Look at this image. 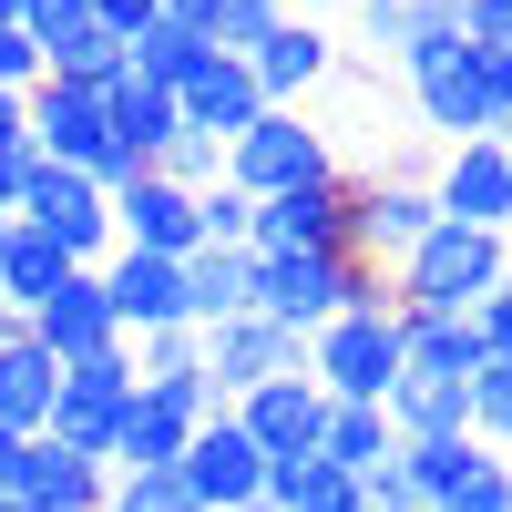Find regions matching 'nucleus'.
Here are the masks:
<instances>
[{"mask_svg": "<svg viewBox=\"0 0 512 512\" xmlns=\"http://www.w3.org/2000/svg\"><path fill=\"white\" fill-rule=\"evenodd\" d=\"M410 82V113L431 123L441 144H482V134H512V52L502 41H472V31H441L400 62Z\"/></svg>", "mask_w": 512, "mask_h": 512, "instance_id": "1", "label": "nucleus"}, {"mask_svg": "<svg viewBox=\"0 0 512 512\" xmlns=\"http://www.w3.org/2000/svg\"><path fill=\"white\" fill-rule=\"evenodd\" d=\"M512 277V236H482V226H431L400 267H390V308L400 318H472L482 297Z\"/></svg>", "mask_w": 512, "mask_h": 512, "instance_id": "2", "label": "nucleus"}, {"mask_svg": "<svg viewBox=\"0 0 512 512\" xmlns=\"http://www.w3.org/2000/svg\"><path fill=\"white\" fill-rule=\"evenodd\" d=\"M11 216H21L31 236H52L72 267H103V256H113V195H103L93 175H72V164H52V154H21Z\"/></svg>", "mask_w": 512, "mask_h": 512, "instance_id": "3", "label": "nucleus"}, {"mask_svg": "<svg viewBox=\"0 0 512 512\" xmlns=\"http://www.w3.org/2000/svg\"><path fill=\"white\" fill-rule=\"evenodd\" d=\"M21 113H31V154H52V164H72V175H93L103 195L144 175V164L113 144V113H103L93 82H31Z\"/></svg>", "mask_w": 512, "mask_h": 512, "instance_id": "4", "label": "nucleus"}, {"mask_svg": "<svg viewBox=\"0 0 512 512\" xmlns=\"http://www.w3.org/2000/svg\"><path fill=\"white\" fill-rule=\"evenodd\" d=\"M226 185L246 195V205H267V195H297V185H338V154H328V134L308 113H256L246 134L226 144Z\"/></svg>", "mask_w": 512, "mask_h": 512, "instance_id": "5", "label": "nucleus"}, {"mask_svg": "<svg viewBox=\"0 0 512 512\" xmlns=\"http://www.w3.org/2000/svg\"><path fill=\"white\" fill-rule=\"evenodd\" d=\"M308 379L328 400H359V410H379L400 390V308H349V318H328L318 338H308Z\"/></svg>", "mask_w": 512, "mask_h": 512, "instance_id": "6", "label": "nucleus"}, {"mask_svg": "<svg viewBox=\"0 0 512 512\" xmlns=\"http://www.w3.org/2000/svg\"><path fill=\"white\" fill-rule=\"evenodd\" d=\"M134 349H103V359H72L62 369V390H52V420H41V441H62L82 461H103L113 472V431H123V410H134Z\"/></svg>", "mask_w": 512, "mask_h": 512, "instance_id": "7", "label": "nucleus"}, {"mask_svg": "<svg viewBox=\"0 0 512 512\" xmlns=\"http://www.w3.org/2000/svg\"><path fill=\"white\" fill-rule=\"evenodd\" d=\"M441 226V205L420 175H349V256L369 267H400V256Z\"/></svg>", "mask_w": 512, "mask_h": 512, "instance_id": "8", "label": "nucleus"}, {"mask_svg": "<svg viewBox=\"0 0 512 512\" xmlns=\"http://www.w3.org/2000/svg\"><path fill=\"white\" fill-rule=\"evenodd\" d=\"M175 472H185L195 512H256V502H267V451L236 431V410H226V420H205V431L185 441Z\"/></svg>", "mask_w": 512, "mask_h": 512, "instance_id": "9", "label": "nucleus"}, {"mask_svg": "<svg viewBox=\"0 0 512 512\" xmlns=\"http://www.w3.org/2000/svg\"><path fill=\"white\" fill-rule=\"evenodd\" d=\"M246 72H256V93H267L277 113H308V93L338 72V41L318 31V21H297V11H277L267 31L246 41Z\"/></svg>", "mask_w": 512, "mask_h": 512, "instance_id": "10", "label": "nucleus"}, {"mask_svg": "<svg viewBox=\"0 0 512 512\" xmlns=\"http://www.w3.org/2000/svg\"><path fill=\"white\" fill-rule=\"evenodd\" d=\"M21 338L31 349H52L62 369L72 359H103V349H123V328H113V297H103V267H72L52 297H41V308L21 318Z\"/></svg>", "mask_w": 512, "mask_h": 512, "instance_id": "11", "label": "nucleus"}, {"mask_svg": "<svg viewBox=\"0 0 512 512\" xmlns=\"http://www.w3.org/2000/svg\"><path fill=\"white\" fill-rule=\"evenodd\" d=\"M431 205H441L451 226L512 236V154H502V134H482V144H451V154H441V175H431Z\"/></svg>", "mask_w": 512, "mask_h": 512, "instance_id": "12", "label": "nucleus"}, {"mask_svg": "<svg viewBox=\"0 0 512 512\" xmlns=\"http://www.w3.org/2000/svg\"><path fill=\"white\" fill-rule=\"evenodd\" d=\"M349 246V175L338 185H297V195H267L246 226V256H328Z\"/></svg>", "mask_w": 512, "mask_h": 512, "instance_id": "13", "label": "nucleus"}, {"mask_svg": "<svg viewBox=\"0 0 512 512\" xmlns=\"http://www.w3.org/2000/svg\"><path fill=\"white\" fill-rule=\"evenodd\" d=\"M308 369V338H287V328H267V318H226V328H205V379H216L226 400H246V390H267V379H297Z\"/></svg>", "mask_w": 512, "mask_h": 512, "instance_id": "14", "label": "nucleus"}, {"mask_svg": "<svg viewBox=\"0 0 512 512\" xmlns=\"http://www.w3.org/2000/svg\"><path fill=\"white\" fill-rule=\"evenodd\" d=\"M226 410H236V431L267 451V461H308L318 431H328V390H318L308 369H297V379H267V390H246V400H226Z\"/></svg>", "mask_w": 512, "mask_h": 512, "instance_id": "15", "label": "nucleus"}, {"mask_svg": "<svg viewBox=\"0 0 512 512\" xmlns=\"http://www.w3.org/2000/svg\"><path fill=\"white\" fill-rule=\"evenodd\" d=\"M103 297H113V328L144 338V328H195L185 318V256H134L113 246L103 256Z\"/></svg>", "mask_w": 512, "mask_h": 512, "instance_id": "16", "label": "nucleus"}, {"mask_svg": "<svg viewBox=\"0 0 512 512\" xmlns=\"http://www.w3.org/2000/svg\"><path fill=\"white\" fill-rule=\"evenodd\" d=\"M113 246H134V256H195V195L185 185H164L154 164L134 185H113Z\"/></svg>", "mask_w": 512, "mask_h": 512, "instance_id": "17", "label": "nucleus"}, {"mask_svg": "<svg viewBox=\"0 0 512 512\" xmlns=\"http://www.w3.org/2000/svg\"><path fill=\"white\" fill-rule=\"evenodd\" d=\"M175 113H185V134H216V144H236L246 123L267 113V93H256L246 52H205V62L175 82Z\"/></svg>", "mask_w": 512, "mask_h": 512, "instance_id": "18", "label": "nucleus"}, {"mask_svg": "<svg viewBox=\"0 0 512 512\" xmlns=\"http://www.w3.org/2000/svg\"><path fill=\"white\" fill-rule=\"evenodd\" d=\"M103 492H113L103 461H82V451H62V441H31L11 502H31V512H103Z\"/></svg>", "mask_w": 512, "mask_h": 512, "instance_id": "19", "label": "nucleus"}, {"mask_svg": "<svg viewBox=\"0 0 512 512\" xmlns=\"http://www.w3.org/2000/svg\"><path fill=\"white\" fill-rule=\"evenodd\" d=\"M246 308H256V256L246 246H195L185 256V318L195 328H226Z\"/></svg>", "mask_w": 512, "mask_h": 512, "instance_id": "20", "label": "nucleus"}, {"mask_svg": "<svg viewBox=\"0 0 512 512\" xmlns=\"http://www.w3.org/2000/svg\"><path fill=\"white\" fill-rule=\"evenodd\" d=\"M52 390H62V359H52V349H31V338L11 328V338H0V431L41 441V420H52Z\"/></svg>", "mask_w": 512, "mask_h": 512, "instance_id": "21", "label": "nucleus"}, {"mask_svg": "<svg viewBox=\"0 0 512 512\" xmlns=\"http://www.w3.org/2000/svg\"><path fill=\"white\" fill-rule=\"evenodd\" d=\"M103 113H113V144L134 154V164H154L164 144L185 134V113H175V93H164V82H134V72H113V82H103Z\"/></svg>", "mask_w": 512, "mask_h": 512, "instance_id": "22", "label": "nucleus"}, {"mask_svg": "<svg viewBox=\"0 0 512 512\" xmlns=\"http://www.w3.org/2000/svg\"><path fill=\"white\" fill-rule=\"evenodd\" d=\"M349 11H359V41H369V62H410L420 41L461 31V0H349Z\"/></svg>", "mask_w": 512, "mask_h": 512, "instance_id": "23", "label": "nucleus"}, {"mask_svg": "<svg viewBox=\"0 0 512 512\" xmlns=\"http://www.w3.org/2000/svg\"><path fill=\"white\" fill-rule=\"evenodd\" d=\"M400 379H451V390H472L482 379L472 318H400Z\"/></svg>", "mask_w": 512, "mask_h": 512, "instance_id": "24", "label": "nucleus"}, {"mask_svg": "<svg viewBox=\"0 0 512 512\" xmlns=\"http://www.w3.org/2000/svg\"><path fill=\"white\" fill-rule=\"evenodd\" d=\"M195 441V420H175L154 390H134V410H123V431H113V472H175Z\"/></svg>", "mask_w": 512, "mask_h": 512, "instance_id": "25", "label": "nucleus"}, {"mask_svg": "<svg viewBox=\"0 0 512 512\" xmlns=\"http://www.w3.org/2000/svg\"><path fill=\"white\" fill-rule=\"evenodd\" d=\"M62 277H72V256L11 216V246H0V308H11V318H31V308H41V297H52Z\"/></svg>", "mask_w": 512, "mask_h": 512, "instance_id": "26", "label": "nucleus"}, {"mask_svg": "<svg viewBox=\"0 0 512 512\" xmlns=\"http://www.w3.org/2000/svg\"><path fill=\"white\" fill-rule=\"evenodd\" d=\"M256 512H359V482L338 472V461H267V502Z\"/></svg>", "mask_w": 512, "mask_h": 512, "instance_id": "27", "label": "nucleus"}, {"mask_svg": "<svg viewBox=\"0 0 512 512\" xmlns=\"http://www.w3.org/2000/svg\"><path fill=\"white\" fill-rule=\"evenodd\" d=\"M400 451V431H390V410H359V400H328V431H318V461H338V472H379V461Z\"/></svg>", "mask_w": 512, "mask_h": 512, "instance_id": "28", "label": "nucleus"}, {"mask_svg": "<svg viewBox=\"0 0 512 512\" xmlns=\"http://www.w3.org/2000/svg\"><path fill=\"white\" fill-rule=\"evenodd\" d=\"M277 11H287V0H164V21H185L205 52H246Z\"/></svg>", "mask_w": 512, "mask_h": 512, "instance_id": "29", "label": "nucleus"}, {"mask_svg": "<svg viewBox=\"0 0 512 512\" xmlns=\"http://www.w3.org/2000/svg\"><path fill=\"white\" fill-rule=\"evenodd\" d=\"M82 31H93V0H21V41L41 52V72H52V52H72Z\"/></svg>", "mask_w": 512, "mask_h": 512, "instance_id": "30", "label": "nucleus"}, {"mask_svg": "<svg viewBox=\"0 0 512 512\" xmlns=\"http://www.w3.org/2000/svg\"><path fill=\"white\" fill-rule=\"evenodd\" d=\"M123 349H134V379H185V369H205V328H144Z\"/></svg>", "mask_w": 512, "mask_h": 512, "instance_id": "31", "label": "nucleus"}, {"mask_svg": "<svg viewBox=\"0 0 512 512\" xmlns=\"http://www.w3.org/2000/svg\"><path fill=\"white\" fill-rule=\"evenodd\" d=\"M472 441L512 461V369L502 359H482V379H472Z\"/></svg>", "mask_w": 512, "mask_h": 512, "instance_id": "32", "label": "nucleus"}, {"mask_svg": "<svg viewBox=\"0 0 512 512\" xmlns=\"http://www.w3.org/2000/svg\"><path fill=\"white\" fill-rule=\"evenodd\" d=\"M154 175L185 185V195H205V185H226V144H216V134H175V144L154 154Z\"/></svg>", "mask_w": 512, "mask_h": 512, "instance_id": "33", "label": "nucleus"}, {"mask_svg": "<svg viewBox=\"0 0 512 512\" xmlns=\"http://www.w3.org/2000/svg\"><path fill=\"white\" fill-rule=\"evenodd\" d=\"M103 512H195V492H185V472H113Z\"/></svg>", "mask_w": 512, "mask_h": 512, "instance_id": "34", "label": "nucleus"}, {"mask_svg": "<svg viewBox=\"0 0 512 512\" xmlns=\"http://www.w3.org/2000/svg\"><path fill=\"white\" fill-rule=\"evenodd\" d=\"M113 72H123V41H113V31L93 21V31L72 41V52H52V72H41V82H93V93H103Z\"/></svg>", "mask_w": 512, "mask_h": 512, "instance_id": "35", "label": "nucleus"}, {"mask_svg": "<svg viewBox=\"0 0 512 512\" xmlns=\"http://www.w3.org/2000/svg\"><path fill=\"white\" fill-rule=\"evenodd\" d=\"M441 512H512V461H502V451H482L472 472L441 492Z\"/></svg>", "mask_w": 512, "mask_h": 512, "instance_id": "36", "label": "nucleus"}, {"mask_svg": "<svg viewBox=\"0 0 512 512\" xmlns=\"http://www.w3.org/2000/svg\"><path fill=\"white\" fill-rule=\"evenodd\" d=\"M246 226H256V205H246L236 185H205V195H195V236H205V246H246Z\"/></svg>", "mask_w": 512, "mask_h": 512, "instance_id": "37", "label": "nucleus"}, {"mask_svg": "<svg viewBox=\"0 0 512 512\" xmlns=\"http://www.w3.org/2000/svg\"><path fill=\"white\" fill-rule=\"evenodd\" d=\"M472 338H482V359H502V369H512V277L472 308Z\"/></svg>", "mask_w": 512, "mask_h": 512, "instance_id": "38", "label": "nucleus"}, {"mask_svg": "<svg viewBox=\"0 0 512 512\" xmlns=\"http://www.w3.org/2000/svg\"><path fill=\"white\" fill-rule=\"evenodd\" d=\"M359 502H369V512H420V492H410V472H400V451L379 461V472H359Z\"/></svg>", "mask_w": 512, "mask_h": 512, "instance_id": "39", "label": "nucleus"}, {"mask_svg": "<svg viewBox=\"0 0 512 512\" xmlns=\"http://www.w3.org/2000/svg\"><path fill=\"white\" fill-rule=\"evenodd\" d=\"M41 82V52L21 41V21H0V93H31Z\"/></svg>", "mask_w": 512, "mask_h": 512, "instance_id": "40", "label": "nucleus"}, {"mask_svg": "<svg viewBox=\"0 0 512 512\" xmlns=\"http://www.w3.org/2000/svg\"><path fill=\"white\" fill-rule=\"evenodd\" d=\"M93 21H103L113 41H134L144 21H164V0H93Z\"/></svg>", "mask_w": 512, "mask_h": 512, "instance_id": "41", "label": "nucleus"}, {"mask_svg": "<svg viewBox=\"0 0 512 512\" xmlns=\"http://www.w3.org/2000/svg\"><path fill=\"white\" fill-rule=\"evenodd\" d=\"M31 93H0V164H21L31 154V113H21Z\"/></svg>", "mask_w": 512, "mask_h": 512, "instance_id": "42", "label": "nucleus"}, {"mask_svg": "<svg viewBox=\"0 0 512 512\" xmlns=\"http://www.w3.org/2000/svg\"><path fill=\"white\" fill-rule=\"evenodd\" d=\"M461 31L472 41H512V0H461Z\"/></svg>", "mask_w": 512, "mask_h": 512, "instance_id": "43", "label": "nucleus"}, {"mask_svg": "<svg viewBox=\"0 0 512 512\" xmlns=\"http://www.w3.org/2000/svg\"><path fill=\"white\" fill-rule=\"evenodd\" d=\"M21 451H31L21 431H0V502H11V492H21Z\"/></svg>", "mask_w": 512, "mask_h": 512, "instance_id": "44", "label": "nucleus"}, {"mask_svg": "<svg viewBox=\"0 0 512 512\" xmlns=\"http://www.w3.org/2000/svg\"><path fill=\"white\" fill-rule=\"evenodd\" d=\"M287 11H297V21H318V11H349V0H287Z\"/></svg>", "mask_w": 512, "mask_h": 512, "instance_id": "45", "label": "nucleus"}, {"mask_svg": "<svg viewBox=\"0 0 512 512\" xmlns=\"http://www.w3.org/2000/svg\"><path fill=\"white\" fill-rule=\"evenodd\" d=\"M11 175H21V164H0V216H11Z\"/></svg>", "mask_w": 512, "mask_h": 512, "instance_id": "46", "label": "nucleus"}, {"mask_svg": "<svg viewBox=\"0 0 512 512\" xmlns=\"http://www.w3.org/2000/svg\"><path fill=\"white\" fill-rule=\"evenodd\" d=\"M0 21H21V0H0Z\"/></svg>", "mask_w": 512, "mask_h": 512, "instance_id": "47", "label": "nucleus"}, {"mask_svg": "<svg viewBox=\"0 0 512 512\" xmlns=\"http://www.w3.org/2000/svg\"><path fill=\"white\" fill-rule=\"evenodd\" d=\"M0 246H11V216H0Z\"/></svg>", "mask_w": 512, "mask_h": 512, "instance_id": "48", "label": "nucleus"}, {"mask_svg": "<svg viewBox=\"0 0 512 512\" xmlns=\"http://www.w3.org/2000/svg\"><path fill=\"white\" fill-rule=\"evenodd\" d=\"M0 512H31V502H0Z\"/></svg>", "mask_w": 512, "mask_h": 512, "instance_id": "49", "label": "nucleus"}, {"mask_svg": "<svg viewBox=\"0 0 512 512\" xmlns=\"http://www.w3.org/2000/svg\"><path fill=\"white\" fill-rule=\"evenodd\" d=\"M502 154H512V134H502Z\"/></svg>", "mask_w": 512, "mask_h": 512, "instance_id": "50", "label": "nucleus"}, {"mask_svg": "<svg viewBox=\"0 0 512 512\" xmlns=\"http://www.w3.org/2000/svg\"><path fill=\"white\" fill-rule=\"evenodd\" d=\"M502 52H512V41H502Z\"/></svg>", "mask_w": 512, "mask_h": 512, "instance_id": "51", "label": "nucleus"}, {"mask_svg": "<svg viewBox=\"0 0 512 512\" xmlns=\"http://www.w3.org/2000/svg\"><path fill=\"white\" fill-rule=\"evenodd\" d=\"M359 512H369V502H359Z\"/></svg>", "mask_w": 512, "mask_h": 512, "instance_id": "52", "label": "nucleus"}]
</instances>
